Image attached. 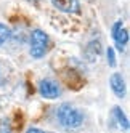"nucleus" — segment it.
Segmentation results:
<instances>
[{
    "instance_id": "f257e3e1",
    "label": "nucleus",
    "mask_w": 130,
    "mask_h": 133,
    "mask_svg": "<svg viewBox=\"0 0 130 133\" xmlns=\"http://www.w3.org/2000/svg\"><path fill=\"white\" fill-rule=\"evenodd\" d=\"M56 116H58V122L68 130L79 128L83 123V116L80 114V111L76 109L72 104H68V103L61 104V106L58 108Z\"/></svg>"
},
{
    "instance_id": "f03ea898",
    "label": "nucleus",
    "mask_w": 130,
    "mask_h": 133,
    "mask_svg": "<svg viewBox=\"0 0 130 133\" xmlns=\"http://www.w3.org/2000/svg\"><path fill=\"white\" fill-rule=\"evenodd\" d=\"M48 48V35L40 29H35L31 34V55L34 58H42Z\"/></svg>"
},
{
    "instance_id": "7ed1b4c3",
    "label": "nucleus",
    "mask_w": 130,
    "mask_h": 133,
    "mask_svg": "<svg viewBox=\"0 0 130 133\" xmlns=\"http://www.w3.org/2000/svg\"><path fill=\"white\" fill-rule=\"evenodd\" d=\"M39 91L43 98H47V99H55V98H58L60 96V87H58V83L51 80V79H43L40 83H39Z\"/></svg>"
},
{
    "instance_id": "20e7f679",
    "label": "nucleus",
    "mask_w": 130,
    "mask_h": 133,
    "mask_svg": "<svg viewBox=\"0 0 130 133\" xmlns=\"http://www.w3.org/2000/svg\"><path fill=\"white\" fill-rule=\"evenodd\" d=\"M113 37L116 40V46L119 51H122L125 48V45L128 43V32L124 29L122 26V21H117L114 26H113Z\"/></svg>"
},
{
    "instance_id": "39448f33",
    "label": "nucleus",
    "mask_w": 130,
    "mask_h": 133,
    "mask_svg": "<svg viewBox=\"0 0 130 133\" xmlns=\"http://www.w3.org/2000/svg\"><path fill=\"white\" fill-rule=\"evenodd\" d=\"M51 3L55 5V8H58L60 11L69 13V15L80 13V2L79 0H51Z\"/></svg>"
},
{
    "instance_id": "423d86ee",
    "label": "nucleus",
    "mask_w": 130,
    "mask_h": 133,
    "mask_svg": "<svg viewBox=\"0 0 130 133\" xmlns=\"http://www.w3.org/2000/svg\"><path fill=\"white\" fill-rule=\"evenodd\" d=\"M109 83H111V88H113L114 95L117 98H124L125 96V83H124V79L120 74H113L109 79Z\"/></svg>"
},
{
    "instance_id": "0eeeda50",
    "label": "nucleus",
    "mask_w": 130,
    "mask_h": 133,
    "mask_svg": "<svg viewBox=\"0 0 130 133\" xmlns=\"http://www.w3.org/2000/svg\"><path fill=\"white\" fill-rule=\"evenodd\" d=\"M113 114H114V117H116V120H117V123H119V125L122 127L124 130H128L130 123H128V119L125 117L124 111L120 109V108H114V109H113Z\"/></svg>"
},
{
    "instance_id": "6e6552de",
    "label": "nucleus",
    "mask_w": 130,
    "mask_h": 133,
    "mask_svg": "<svg viewBox=\"0 0 130 133\" xmlns=\"http://www.w3.org/2000/svg\"><path fill=\"white\" fill-rule=\"evenodd\" d=\"M8 37H10V29H8L5 24L0 23V46L8 40Z\"/></svg>"
},
{
    "instance_id": "1a4fd4ad",
    "label": "nucleus",
    "mask_w": 130,
    "mask_h": 133,
    "mask_svg": "<svg viewBox=\"0 0 130 133\" xmlns=\"http://www.w3.org/2000/svg\"><path fill=\"white\" fill-rule=\"evenodd\" d=\"M106 56H108V63H109V66H116V53H114L113 48H108Z\"/></svg>"
},
{
    "instance_id": "9d476101",
    "label": "nucleus",
    "mask_w": 130,
    "mask_h": 133,
    "mask_svg": "<svg viewBox=\"0 0 130 133\" xmlns=\"http://www.w3.org/2000/svg\"><path fill=\"white\" fill-rule=\"evenodd\" d=\"M26 133H48V131H43V130H40V128H34V127H31Z\"/></svg>"
},
{
    "instance_id": "9b49d317",
    "label": "nucleus",
    "mask_w": 130,
    "mask_h": 133,
    "mask_svg": "<svg viewBox=\"0 0 130 133\" xmlns=\"http://www.w3.org/2000/svg\"><path fill=\"white\" fill-rule=\"evenodd\" d=\"M2 133H11V131L8 130V128H3V130H2Z\"/></svg>"
},
{
    "instance_id": "f8f14e48",
    "label": "nucleus",
    "mask_w": 130,
    "mask_h": 133,
    "mask_svg": "<svg viewBox=\"0 0 130 133\" xmlns=\"http://www.w3.org/2000/svg\"><path fill=\"white\" fill-rule=\"evenodd\" d=\"M31 2H35V0H31Z\"/></svg>"
}]
</instances>
